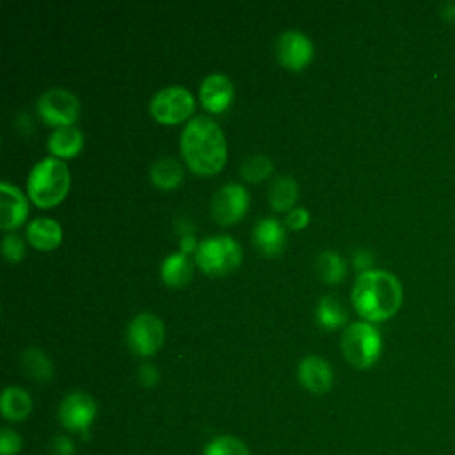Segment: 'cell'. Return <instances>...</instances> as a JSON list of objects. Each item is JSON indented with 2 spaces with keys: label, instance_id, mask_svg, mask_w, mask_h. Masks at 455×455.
I'll use <instances>...</instances> for the list:
<instances>
[{
  "label": "cell",
  "instance_id": "cell-14",
  "mask_svg": "<svg viewBox=\"0 0 455 455\" xmlns=\"http://www.w3.org/2000/svg\"><path fill=\"white\" fill-rule=\"evenodd\" d=\"M300 384L311 393H325L332 384V368L320 355H306L297 366Z\"/></svg>",
  "mask_w": 455,
  "mask_h": 455
},
{
  "label": "cell",
  "instance_id": "cell-11",
  "mask_svg": "<svg viewBox=\"0 0 455 455\" xmlns=\"http://www.w3.org/2000/svg\"><path fill=\"white\" fill-rule=\"evenodd\" d=\"M275 55L283 66L300 69L313 57V43L302 30L288 28L275 41Z\"/></svg>",
  "mask_w": 455,
  "mask_h": 455
},
{
  "label": "cell",
  "instance_id": "cell-27",
  "mask_svg": "<svg viewBox=\"0 0 455 455\" xmlns=\"http://www.w3.org/2000/svg\"><path fill=\"white\" fill-rule=\"evenodd\" d=\"M2 252L9 261H20L25 256V242L16 233H7L2 238Z\"/></svg>",
  "mask_w": 455,
  "mask_h": 455
},
{
  "label": "cell",
  "instance_id": "cell-5",
  "mask_svg": "<svg viewBox=\"0 0 455 455\" xmlns=\"http://www.w3.org/2000/svg\"><path fill=\"white\" fill-rule=\"evenodd\" d=\"M242 261V247L229 235H212L199 242L196 263L212 275H222L235 270Z\"/></svg>",
  "mask_w": 455,
  "mask_h": 455
},
{
  "label": "cell",
  "instance_id": "cell-10",
  "mask_svg": "<svg viewBox=\"0 0 455 455\" xmlns=\"http://www.w3.org/2000/svg\"><path fill=\"white\" fill-rule=\"evenodd\" d=\"M96 402L85 391H71L64 396L59 407V419L71 432L87 434L96 418Z\"/></svg>",
  "mask_w": 455,
  "mask_h": 455
},
{
  "label": "cell",
  "instance_id": "cell-17",
  "mask_svg": "<svg viewBox=\"0 0 455 455\" xmlns=\"http://www.w3.org/2000/svg\"><path fill=\"white\" fill-rule=\"evenodd\" d=\"M84 144V135L82 132L69 124V126H57L52 130V133L48 135V140H46V146H48V151L53 155V156H64V158H69L73 155H76L80 151Z\"/></svg>",
  "mask_w": 455,
  "mask_h": 455
},
{
  "label": "cell",
  "instance_id": "cell-28",
  "mask_svg": "<svg viewBox=\"0 0 455 455\" xmlns=\"http://www.w3.org/2000/svg\"><path fill=\"white\" fill-rule=\"evenodd\" d=\"M20 450H21V437L11 428H2L0 455H16Z\"/></svg>",
  "mask_w": 455,
  "mask_h": 455
},
{
  "label": "cell",
  "instance_id": "cell-19",
  "mask_svg": "<svg viewBox=\"0 0 455 455\" xmlns=\"http://www.w3.org/2000/svg\"><path fill=\"white\" fill-rule=\"evenodd\" d=\"M160 275L169 286H183L192 277V263L181 251L171 252L160 265Z\"/></svg>",
  "mask_w": 455,
  "mask_h": 455
},
{
  "label": "cell",
  "instance_id": "cell-2",
  "mask_svg": "<svg viewBox=\"0 0 455 455\" xmlns=\"http://www.w3.org/2000/svg\"><path fill=\"white\" fill-rule=\"evenodd\" d=\"M352 304L368 322H380L393 316L402 304V284L386 270L361 272L352 286Z\"/></svg>",
  "mask_w": 455,
  "mask_h": 455
},
{
  "label": "cell",
  "instance_id": "cell-16",
  "mask_svg": "<svg viewBox=\"0 0 455 455\" xmlns=\"http://www.w3.org/2000/svg\"><path fill=\"white\" fill-rule=\"evenodd\" d=\"M27 238L37 249H53L62 240V228L55 219L36 217L27 226Z\"/></svg>",
  "mask_w": 455,
  "mask_h": 455
},
{
  "label": "cell",
  "instance_id": "cell-12",
  "mask_svg": "<svg viewBox=\"0 0 455 455\" xmlns=\"http://www.w3.org/2000/svg\"><path fill=\"white\" fill-rule=\"evenodd\" d=\"M252 243L265 256H275L284 249L286 231L279 219L275 217H261L256 220L252 228Z\"/></svg>",
  "mask_w": 455,
  "mask_h": 455
},
{
  "label": "cell",
  "instance_id": "cell-23",
  "mask_svg": "<svg viewBox=\"0 0 455 455\" xmlns=\"http://www.w3.org/2000/svg\"><path fill=\"white\" fill-rule=\"evenodd\" d=\"M315 316L316 322L323 327V329H338L339 325L345 323L347 320V311L341 306L339 300H336V297L332 295H323L318 299L316 307H315Z\"/></svg>",
  "mask_w": 455,
  "mask_h": 455
},
{
  "label": "cell",
  "instance_id": "cell-32",
  "mask_svg": "<svg viewBox=\"0 0 455 455\" xmlns=\"http://www.w3.org/2000/svg\"><path fill=\"white\" fill-rule=\"evenodd\" d=\"M352 263H354V267H355V268L359 270V274H361V272L371 270L373 258H371V254H370L368 251L357 249V251H354V254H352Z\"/></svg>",
  "mask_w": 455,
  "mask_h": 455
},
{
  "label": "cell",
  "instance_id": "cell-29",
  "mask_svg": "<svg viewBox=\"0 0 455 455\" xmlns=\"http://www.w3.org/2000/svg\"><path fill=\"white\" fill-rule=\"evenodd\" d=\"M50 453L52 455H73L75 453V443L69 435L59 434L50 443Z\"/></svg>",
  "mask_w": 455,
  "mask_h": 455
},
{
  "label": "cell",
  "instance_id": "cell-25",
  "mask_svg": "<svg viewBox=\"0 0 455 455\" xmlns=\"http://www.w3.org/2000/svg\"><path fill=\"white\" fill-rule=\"evenodd\" d=\"M272 172V160L263 153L247 155L240 164V174L247 181H261Z\"/></svg>",
  "mask_w": 455,
  "mask_h": 455
},
{
  "label": "cell",
  "instance_id": "cell-13",
  "mask_svg": "<svg viewBox=\"0 0 455 455\" xmlns=\"http://www.w3.org/2000/svg\"><path fill=\"white\" fill-rule=\"evenodd\" d=\"M199 98L204 108L210 112H222L233 100L231 78L224 73H210L203 78L199 87Z\"/></svg>",
  "mask_w": 455,
  "mask_h": 455
},
{
  "label": "cell",
  "instance_id": "cell-6",
  "mask_svg": "<svg viewBox=\"0 0 455 455\" xmlns=\"http://www.w3.org/2000/svg\"><path fill=\"white\" fill-rule=\"evenodd\" d=\"M194 110V96L181 85L158 89L149 101V112L156 121L178 123Z\"/></svg>",
  "mask_w": 455,
  "mask_h": 455
},
{
  "label": "cell",
  "instance_id": "cell-21",
  "mask_svg": "<svg viewBox=\"0 0 455 455\" xmlns=\"http://www.w3.org/2000/svg\"><path fill=\"white\" fill-rule=\"evenodd\" d=\"M297 194H299V187L295 178L290 174H281L270 183L268 203L275 210H286L295 203Z\"/></svg>",
  "mask_w": 455,
  "mask_h": 455
},
{
  "label": "cell",
  "instance_id": "cell-4",
  "mask_svg": "<svg viewBox=\"0 0 455 455\" xmlns=\"http://www.w3.org/2000/svg\"><path fill=\"white\" fill-rule=\"evenodd\" d=\"M341 350L350 364L368 368L382 352V336L370 322H352L343 329Z\"/></svg>",
  "mask_w": 455,
  "mask_h": 455
},
{
  "label": "cell",
  "instance_id": "cell-15",
  "mask_svg": "<svg viewBox=\"0 0 455 455\" xmlns=\"http://www.w3.org/2000/svg\"><path fill=\"white\" fill-rule=\"evenodd\" d=\"M28 212V204H27V197L23 196V192L9 183V181H2L0 183V222L4 229H11L18 224H21L27 217Z\"/></svg>",
  "mask_w": 455,
  "mask_h": 455
},
{
  "label": "cell",
  "instance_id": "cell-34",
  "mask_svg": "<svg viewBox=\"0 0 455 455\" xmlns=\"http://www.w3.org/2000/svg\"><path fill=\"white\" fill-rule=\"evenodd\" d=\"M441 16L450 21V23H455V4L453 2H448L443 5V11H441Z\"/></svg>",
  "mask_w": 455,
  "mask_h": 455
},
{
  "label": "cell",
  "instance_id": "cell-22",
  "mask_svg": "<svg viewBox=\"0 0 455 455\" xmlns=\"http://www.w3.org/2000/svg\"><path fill=\"white\" fill-rule=\"evenodd\" d=\"M21 364H23V370L37 382H48L53 375V366L50 357L36 347H28L21 352Z\"/></svg>",
  "mask_w": 455,
  "mask_h": 455
},
{
  "label": "cell",
  "instance_id": "cell-26",
  "mask_svg": "<svg viewBox=\"0 0 455 455\" xmlns=\"http://www.w3.org/2000/svg\"><path fill=\"white\" fill-rule=\"evenodd\" d=\"M204 455H251V451L242 439L233 435H219L206 444Z\"/></svg>",
  "mask_w": 455,
  "mask_h": 455
},
{
  "label": "cell",
  "instance_id": "cell-33",
  "mask_svg": "<svg viewBox=\"0 0 455 455\" xmlns=\"http://www.w3.org/2000/svg\"><path fill=\"white\" fill-rule=\"evenodd\" d=\"M181 247H180V251L181 252H185V254H188L190 251H196L197 249V245H196V240H194V236L192 235H183L181 236V243H180Z\"/></svg>",
  "mask_w": 455,
  "mask_h": 455
},
{
  "label": "cell",
  "instance_id": "cell-9",
  "mask_svg": "<svg viewBox=\"0 0 455 455\" xmlns=\"http://www.w3.org/2000/svg\"><path fill=\"white\" fill-rule=\"evenodd\" d=\"M249 206V192L243 185L236 181L224 183L220 188L215 190L210 210L212 217L219 224H231L236 222L243 213L247 212Z\"/></svg>",
  "mask_w": 455,
  "mask_h": 455
},
{
  "label": "cell",
  "instance_id": "cell-1",
  "mask_svg": "<svg viewBox=\"0 0 455 455\" xmlns=\"http://www.w3.org/2000/svg\"><path fill=\"white\" fill-rule=\"evenodd\" d=\"M181 155L197 174L217 172L226 162V139L217 121L208 116H194L180 135Z\"/></svg>",
  "mask_w": 455,
  "mask_h": 455
},
{
  "label": "cell",
  "instance_id": "cell-30",
  "mask_svg": "<svg viewBox=\"0 0 455 455\" xmlns=\"http://www.w3.org/2000/svg\"><path fill=\"white\" fill-rule=\"evenodd\" d=\"M309 222V212L304 206H295L290 208V212L286 213V226L293 228V229H300Z\"/></svg>",
  "mask_w": 455,
  "mask_h": 455
},
{
  "label": "cell",
  "instance_id": "cell-31",
  "mask_svg": "<svg viewBox=\"0 0 455 455\" xmlns=\"http://www.w3.org/2000/svg\"><path fill=\"white\" fill-rule=\"evenodd\" d=\"M137 377H139V382L142 386L151 387V386H155L158 382V370H156V366H153L149 363H144V364L139 366Z\"/></svg>",
  "mask_w": 455,
  "mask_h": 455
},
{
  "label": "cell",
  "instance_id": "cell-8",
  "mask_svg": "<svg viewBox=\"0 0 455 455\" xmlns=\"http://www.w3.org/2000/svg\"><path fill=\"white\" fill-rule=\"evenodd\" d=\"M37 112L41 117L57 126H69L78 117L80 103L78 98L62 87H52L37 98Z\"/></svg>",
  "mask_w": 455,
  "mask_h": 455
},
{
  "label": "cell",
  "instance_id": "cell-18",
  "mask_svg": "<svg viewBox=\"0 0 455 455\" xmlns=\"http://www.w3.org/2000/svg\"><path fill=\"white\" fill-rule=\"evenodd\" d=\"M0 409H2L4 418L11 419V421H21L28 416V412L32 409V398H30L28 391H25L23 387L7 386L2 391Z\"/></svg>",
  "mask_w": 455,
  "mask_h": 455
},
{
  "label": "cell",
  "instance_id": "cell-3",
  "mask_svg": "<svg viewBox=\"0 0 455 455\" xmlns=\"http://www.w3.org/2000/svg\"><path fill=\"white\" fill-rule=\"evenodd\" d=\"M30 199L37 206H52L59 203L69 188L68 165L57 156H46L34 164L27 176Z\"/></svg>",
  "mask_w": 455,
  "mask_h": 455
},
{
  "label": "cell",
  "instance_id": "cell-20",
  "mask_svg": "<svg viewBox=\"0 0 455 455\" xmlns=\"http://www.w3.org/2000/svg\"><path fill=\"white\" fill-rule=\"evenodd\" d=\"M149 178L160 188H174L183 180V167L174 156H162L151 164Z\"/></svg>",
  "mask_w": 455,
  "mask_h": 455
},
{
  "label": "cell",
  "instance_id": "cell-24",
  "mask_svg": "<svg viewBox=\"0 0 455 455\" xmlns=\"http://www.w3.org/2000/svg\"><path fill=\"white\" fill-rule=\"evenodd\" d=\"M315 267H316L320 279L325 283H338L345 275V270H347L345 259L332 249L322 251L316 256Z\"/></svg>",
  "mask_w": 455,
  "mask_h": 455
},
{
  "label": "cell",
  "instance_id": "cell-7",
  "mask_svg": "<svg viewBox=\"0 0 455 455\" xmlns=\"http://www.w3.org/2000/svg\"><path fill=\"white\" fill-rule=\"evenodd\" d=\"M164 339V323L162 320L149 313H137L126 327V343L137 355H151L158 350Z\"/></svg>",
  "mask_w": 455,
  "mask_h": 455
}]
</instances>
